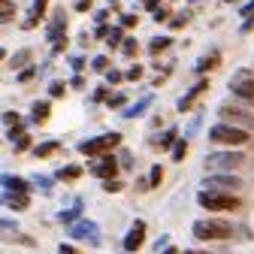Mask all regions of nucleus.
<instances>
[{"label":"nucleus","instance_id":"obj_42","mask_svg":"<svg viewBox=\"0 0 254 254\" xmlns=\"http://www.w3.org/2000/svg\"><path fill=\"white\" fill-rule=\"evenodd\" d=\"M118 40H121V30H112V34H109V46H118Z\"/></svg>","mask_w":254,"mask_h":254},{"label":"nucleus","instance_id":"obj_18","mask_svg":"<svg viewBox=\"0 0 254 254\" xmlns=\"http://www.w3.org/2000/svg\"><path fill=\"white\" fill-rule=\"evenodd\" d=\"M58 148H61V142H43V145L34 148V154H37V157H49V154H55Z\"/></svg>","mask_w":254,"mask_h":254},{"label":"nucleus","instance_id":"obj_24","mask_svg":"<svg viewBox=\"0 0 254 254\" xmlns=\"http://www.w3.org/2000/svg\"><path fill=\"white\" fill-rule=\"evenodd\" d=\"M58 176H61V179H67V182H73V179L82 176V167H67V170H61Z\"/></svg>","mask_w":254,"mask_h":254},{"label":"nucleus","instance_id":"obj_20","mask_svg":"<svg viewBox=\"0 0 254 254\" xmlns=\"http://www.w3.org/2000/svg\"><path fill=\"white\" fill-rule=\"evenodd\" d=\"M0 182H3L9 190H27V182H24V179H12V176H3Z\"/></svg>","mask_w":254,"mask_h":254},{"label":"nucleus","instance_id":"obj_17","mask_svg":"<svg viewBox=\"0 0 254 254\" xmlns=\"http://www.w3.org/2000/svg\"><path fill=\"white\" fill-rule=\"evenodd\" d=\"M148 103H151V97L139 100V103H136V106H130V109H124V118H136V115H142V112L148 109Z\"/></svg>","mask_w":254,"mask_h":254},{"label":"nucleus","instance_id":"obj_5","mask_svg":"<svg viewBox=\"0 0 254 254\" xmlns=\"http://www.w3.org/2000/svg\"><path fill=\"white\" fill-rule=\"evenodd\" d=\"M230 91L236 94L239 100L254 106V73L251 70H236L233 79H230Z\"/></svg>","mask_w":254,"mask_h":254},{"label":"nucleus","instance_id":"obj_14","mask_svg":"<svg viewBox=\"0 0 254 254\" xmlns=\"http://www.w3.org/2000/svg\"><path fill=\"white\" fill-rule=\"evenodd\" d=\"M27 190H12V194H6V206L9 209H15V212H21V209H27Z\"/></svg>","mask_w":254,"mask_h":254},{"label":"nucleus","instance_id":"obj_7","mask_svg":"<svg viewBox=\"0 0 254 254\" xmlns=\"http://www.w3.org/2000/svg\"><path fill=\"white\" fill-rule=\"evenodd\" d=\"M206 188L209 190H224V194H230V190H239L242 188V179L233 176V173H215L206 179Z\"/></svg>","mask_w":254,"mask_h":254},{"label":"nucleus","instance_id":"obj_3","mask_svg":"<svg viewBox=\"0 0 254 254\" xmlns=\"http://www.w3.org/2000/svg\"><path fill=\"white\" fill-rule=\"evenodd\" d=\"M245 164V154L242 151H212L209 157H206V167L209 170H215V173H233V170H239Z\"/></svg>","mask_w":254,"mask_h":254},{"label":"nucleus","instance_id":"obj_26","mask_svg":"<svg viewBox=\"0 0 254 254\" xmlns=\"http://www.w3.org/2000/svg\"><path fill=\"white\" fill-rule=\"evenodd\" d=\"M176 133H179V130H167V133L161 136V142H157V145H161V148H170V145H176Z\"/></svg>","mask_w":254,"mask_h":254},{"label":"nucleus","instance_id":"obj_11","mask_svg":"<svg viewBox=\"0 0 254 254\" xmlns=\"http://www.w3.org/2000/svg\"><path fill=\"white\" fill-rule=\"evenodd\" d=\"M70 236H76V239H91L94 245L100 242V236H97V224H91V221H79V224H73Z\"/></svg>","mask_w":254,"mask_h":254},{"label":"nucleus","instance_id":"obj_40","mask_svg":"<svg viewBox=\"0 0 254 254\" xmlns=\"http://www.w3.org/2000/svg\"><path fill=\"white\" fill-rule=\"evenodd\" d=\"M109 106H124V94H115V97H109Z\"/></svg>","mask_w":254,"mask_h":254},{"label":"nucleus","instance_id":"obj_29","mask_svg":"<svg viewBox=\"0 0 254 254\" xmlns=\"http://www.w3.org/2000/svg\"><path fill=\"white\" fill-rule=\"evenodd\" d=\"M27 61H30V52L24 49V52H18V55L12 58V67H21V64H27Z\"/></svg>","mask_w":254,"mask_h":254},{"label":"nucleus","instance_id":"obj_48","mask_svg":"<svg viewBox=\"0 0 254 254\" xmlns=\"http://www.w3.org/2000/svg\"><path fill=\"white\" fill-rule=\"evenodd\" d=\"M3 58H6V52H3V49H0V61H3Z\"/></svg>","mask_w":254,"mask_h":254},{"label":"nucleus","instance_id":"obj_19","mask_svg":"<svg viewBox=\"0 0 254 254\" xmlns=\"http://www.w3.org/2000/svg\"><path fill=\"white\" fill-rule=\"evenodd\" d=\"M170 46H173V40H170V37H154L148 49H151V55H157V52H164V49H170Z\"/></svg>","mask_w":254,"mask_h":254},{"label":"nucleus","instance_id":"obj_1","mask_svg":"<svg viewBox=\"0 0 254 254\" xmlns=\"http://www.w3.org/2000/svg\"><path fill=\"white\" fill-rule=\"evenodd\" d=\"M248 139H251V136H248L245 127H236V124H227V121H221V124L209 127V142H215V145L239 148V145H245Z\"/></svg>","mask_w":254,"mask_h":254},{"label":"nucleus","instance_id":"obj_9","mask_svg":"<svg viewBox=\"0 0 254 254\" xmlns=\"http://www.w3.org/2000/svg\"><path fill=\"white\" fill-rule=\"evenodd\" d=\"M142 242H145V224H142V221H136V224L130 227V233H127L124 236V251H139L142 248Z\"/></svg>","mask_w":254,"mask_h":254},{"label":"nucleus","instance_id":"obj_10","mask_svg":"<svg viewBox=\"0 0 254 254\" xmlns=\"http://www.w3.org/2000/svg\"><path fill=\"white\" fill-rule=\"evenodd\" d=\"M91 173L97 176V179H103V182H106V179H115V173H118L115 157H109V154H106V157H100V164H94V167H91Z\"/></svg>","mask_w":254,"mask_h":254},{"label":"nucleus","instance_id":"obj_27","mask_svg":"<svg viewBox=\"0 0 254 254\" xmlns=\"http://www.w3.org/2000/svg\"><path fill=\"white\" fill-rule=\"evenodd\" d=\"M94 70H97V73H106V70H109V58H103V55L94 58Z\"/></svg>","mask_w":254,"mask_h":254},{"label":"nucleus","instance_id":"obj_37","mask_svg":"<svg viewBox=\"0 0 254 254\" xmlns=\"http://www.w3.org/2000/svg\"><path fill=\"white\" fill-rule=\"evenodd\" d=\"M167 18H170V12H167L164 6H161V9H157V12H154V21H167Z\"/></svg>","mask_w":254,"mask_h":254},{"label":"nucleus","instance_id":"obj_50","mask_svg":"<svg viewBox=\"0 0 254 254\" xmlns=\"http://www.w3.org/2000/svg\"><path fill=\"white\" fill-rule=\"evenodd\" d=\"M227 3H233V0H227Z\"/></svg>","mask_w":254,"mask_h":254},{"label":"nucleus","instance_id":"obj_41","mask_svg":"<svg viewBox=\"0 0 254 254\" xmlns=\"http://www.w3.org/2000/svg\"><path fill=\"white\" fill-rule=\"evenodd\" d=\"M76 9H79V12H88V9H91V0H79Z\"/></svg>","mask_w":254,"mask_h":254},{"label":"nucleus","instance_id":"obj_34","mask_svg":"<svg viewBox=\"0 0 254 254\" xmlns=\"http://www.w3.org/2000/svg\"><path fill=\"white\" fill-rule=\"evenodd\" d=\"M49 91H52V97H64V85H61V82H52Z\"/></svg>","mask_w":254,"mask_h":254},{"label":"nucleus","instance_id":"obj_8","mask_svg":"<svg viewBox=\"0 0 254 254\" xmlns=\"http://www.w3.org/2000/svg\"><path fill=\"white\" fill-rule=\"evenodd\" d=\"M221 112V118H224L227 124H236V127H254V115L251 112H245V109H236V106H221L218 109Z\"/></svg>","mask_w":254,"mask_h":254},{"label":"nucleus","instance_id":"obj_25","mask_svg":"<svg viewBox=\"0 0 254 254\" xmlns=\"http://www.w3.org/2000/svg\"><path fill=\"white\" fill-rule=\"evenodd\" d=\"M218 61H221L218 55H212V58H203V61L197 64V70H200V73H206V70H212V67H215V64H218Z\"/></svg>","mask_w":254,"mask_h":254},{"label":"nucleus","instance_id":"obj_16","mask_svg":"<svg viewBox=\"0 0 254 254\" xmlns=\"http://www.w3.org/2000/svg\"><path fill=\"white\" fill-rule=\"evenodd\" d=\"M15 18V3H12V0H0V21H12Z\"/></svg>","mask_w":254,"mask_h":254},{"label":"nucleus","instance_id":"obj_22","mask_svg":"<svg viewBox=\"0 0 254 254\" xmlns=\"http://www.w3.org/2000/svg\"><path fill=\"white\" fill-rule=\"evenodd\" d=\"M161 182H164V170H161V164H157V167H151V176H148V188H157Z\"/></svg>","mask_w":254,"mask_h":254},{"label":"nucleus","instance_id":"obj_47","mask_svg":"<svg viewBox=\"0 0 254 254\" xmlns=\"http://www.w3.org/2000/svg\"><path fill=\"white\" fill-rule=\"evenodd\" d=\"M164 254H179V251H176V248H167V251H164Z\"/></svg>","mask_w":254,"mask_h":254},{"label":"nucleus","instance_id":"obj_35","mask_svg":"<svg viewBox=\"0 0 254 254\" xmlns=\"http://www.w3.org/2000/svg\"><path fill=\"white\" fill-rule=\"evenodd\" d=\"M106 79H109V82H112V85H115V82H121V79H124V76H121V73H118V70H106Z\"/></svg>","mask_w":254,"mask_h":254},{"label":"nucleus","instance_id":"obj_39","mask_svg":"<svg viewBox=\"0 0 254 254\" xmlns=\"http://www.w3.org/2000/svg\"><path fill=\"white\" fill-rule=\"evenodd\" d=\"M34 73H37V67H27V70H21V76H18V79H21V82H27Z\"/></svg>","mask_w":254,"mask_h":254},{"label":"nucleus","instance_id":"obj_43","mask_svg":"<svg viewBox=\"0 0 254 254\" xmlns=\"http://www.w3.org/2000/svg\"><path fill=\"white\" fill-rule=\"evenodd\" d=\"M58 254H79V251H76L73 245H61V248H58Z\"/></svg>","mask_w":254,"mask_h":254},{"label":"nucleus","instance_id":"obj_13","mask_svg":"<svg viewBox=\"0 0 254 254\" xmlns=\"http://www.w3.org/2000/svg\"><path fill=\"white\" fill-rule=\"evenodd\" d=\"M64 30H67V18H64V12H61V15H55V21L49 24L46 37H49L52 43H58V40H64Z\"/></svg>","mask_w":254,"mask_h":254},{"label":"nucleus","instance_id":"obj_23","mask_svg":"<svg viewBox=\"0 0 254 254\" xmlns=\"http://www.w3.org/2000/svg\"><path fill=\"white\" fill-rule=\"evenodd\" d=\"M49 118V103H34V121H46Z\"/></svg>","mask_w":254,"mask_h":254},{"label":"nucleus","instance_id":"obj_2","mask_svg":"<svg viewBox=\"0 0 254 254\" xmlns=\"http://www.w3.org/2000/svg\"><path fill=\"white\" fill-rule=\"evenodd\" d=\"M197 203L209 212H236L242 203L233 197V194H224V190H200Z\"/></svg>","mask_w":254,"mask_h":254},{"label":"nucleus","instance_id":"obj_15","mask_svg":"<svg viewBox=\"0 0 254 254\" xmlns=\"http://www.w3.org/2000/svg\"><path fill=\"white\" fill-rule=\"evenodd\" d=\"M46 6H49V0H34V12H30V18L24 21V27H34V24L46 15Z\"/></svg>","mask_w":254,"mask_h":254},{"label":"nucleus","instance_id":"obj_21","mask_svg":"<svg viewBox=\"0 0 254 254\" xmlns=\"http://www.w3.org/2000/svg\"><path fill=\"white\" fill-rule=\"evenodd\" d=\"M185 154H188V139H176V145H173V161H185Z\"/></svg>","mask_w":254,"mask_h":254},{"label":"nucleus","instance_id":"obj_33","mask_svg":"<svg viewBox=\"0 0 254 254\" xmlns=\"http://www.w3.org/2000/svg\"><path fill=\"white\" fill-rule=\"evenodd\" d=\"M127 79H142V67H139V64H136V67H130V70H127Z\"/></svg>","mask_w":254,"mask_h":254},{"label":"nucleus","instance_id":"obj_49","mask_svg":"<svg viewBox=\"0 0 254 254\" xmlns=\"http://www.w3.org/2000/svg\"><path fill=\"white\" fill-rule=\"evenodd\" d=\"M185 254H200V251H185Z\"/></svg>","mask_w":254,"mask_h":254},{"label":"nucleus","instance_id":"obj_30","mask_svg":"<svg viewBox=\"0 0 254 254\" xmlns=\"http://www.w3.org/2000/svg\"><path fill=\"white\" fill-rule=\"evenodd\" d=\"M103 190H109V194H118V190H121V182H115V179H106V182H103Z\"/></svg>","mask_w":254,"mask_h":254},{"label":"nucleus","instance_id":"obj_6","mask_svg":"<svg viewBox=\"0 0 254 254\" xmlns=\"http://www.w3.org/2000/svg\"><path fill=\"white\" fill-rule=\"evenodd\" d=\"M121 142V133H103V136H97V139H88V142H82L79 145V151L82 154H88V157H94V154H106L109 148H115Z\"/></svg>","mask_w":254,"mask_h":254},{"label":"nucleus","instance_id":"obj_45","mask_svg":"<svg viewBox=\"0 0 254 254\" xmlns=\"http://www.w3.org/2000/svg\"><path fill=\"white\" fill-rule=\"evenodd\" d=\"M161 6V0H145V9H157Z\"/></svg>","mask_w":254,"mask_h":254},{"label":"nucleus","instance_id":"obj_31","mask_svg":"<svg viewBox=\"0 0 254 254\" xmlns=\"http://www.w3.org/2000/svg\"><path fill=\"white\" fill-rule=\"evenodd\" d=\"M170 24H173V27H185V24H188V12H179V15H173V18H170Z\"/></svg>","mask_w":254,"mask_h":254},{"label":"nucleus","instance_id":"obj_38","mask_svg":"<svg viewBox=\"0 0 254 254\" xmlns=\"http://www.w3.org/2000/svg\"><path fill=\"white\" fill-rule=\"evenodd\" d=\"M121 24H124V27H133V24H136V15H121Z\"/></svg>","mask_w":254,"mask_h":254},{"label":"nucleus","instance_id":"obj_32","mask_svg":"<svg viewBox=\"0 0 254 254\" xmlns=\"http://www.w3.org/2000/svg\"><path fill=\"white\" fill-rule=\"evenodd\" d=\"M12 142H15V151H24V148L30 145V136H27V133H21V136H18V139H12Z\"/></svg>","mask_w":254,"mask_h":254},{"label":"nucleus","instance_id":"obj_4","mask_svg":"<svg viewBox=\"0 0 254 254\" xmlns=\"http://www.w3.org/2000/svg\"><path fill=\"white\" fill-rule=\"evenodd\" d=\"M194 236L197 239H230L233 236V224H227V221H197Z\"/></svg>","mask_w":254,"mask_h":254},{"label":"nucleus","instance_id":"obj_44","mask_svg":"<svg viewBox=\"0 0 254 254\" xmlns=\"http://www.w3.org/2000/svg\"><path fill=\"white\" fill-rule=\"evenodd\" d=\"M3 121H6V124H18V115H15V112H6Z\"/></svg>","mask_w":254,"mask_h":254},{"label":"nucleus","instance_id":"obj_46","mask_svg":"<svg viewBox=\"0 0 254 254\" xmlns=\"http://www.w3.org/2000/svg\"><path fill=\"white\" fill-rule=\"evenodd\" d=\"M0 230H15V224L12 221H0Z\"/></svg>","mask_w":254,"mask_h":254},{"label":"nucleus","instance_id":"obj_12","mask_svg":"<svg viewBox=\"0 0 254 254\" xmlns=\"http://www.w3.org/2000/svg\"><path fill=\"white\" fill-rule=\"evenodd\" d=\"M206 88H209V82H197V85H194V88H190V91L185 94V97L179 100V109H182V112H185V109H190V106H194V100L200 97V94H203Z\"/></svg>","mask_w":254,"mask_h":254},{"label":"nucleus","instance_id":"obj_36","mask_svg":"<svg viewBox=\"0 0 254 254\" xmlns=\"http://www.w3.org/2000/svg\"><path fill=\"white\" fill-rule=\"evenodd\" d=\"M76 215H79V206H76V209H70V212H61V221H73Z\"/></svg>","mask_w":254,"mask_h":254},{"label":"nucleus","instance_id":"obj_28","mask_svg":"<svg viewBox=\"0 0 254 254\" xmlns=\"http://www.w3.org/2000/svg\"><path fill=\"white\" fill-rule=\"evenodd\" d=\"M124 55H127V58H133V55H136V40H133V37H127V40H124Z\"/></svg>","mask_w":254,"mask_h":254}]
</instances>
